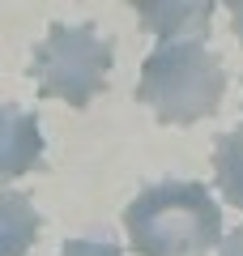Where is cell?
<instances>
[{
  "mask_svg": "<svg viewBox=\"0 0 243 256\" xmlns=\"http://www.w3.org/2000/svg\"><path fill=\"white\" fill-rule=\"evenodd\" d=\"M43 162V132L30 111L4 102L0 107V180H18Z\"/></svg>",
  "mask_w": 243,
  "mask_h": 256,
  "instance_id": "4",
  "label": "cell"
},
{
  "mask_svg": "<svg viewBox=\"0 0 243 256\" xmlns=\"http://www.w3.org/2000/svg\"><path fill=\"white\" fill-rule=\"evenodd\" d=\"M60 256H120V248L102 244V239H68L60 248Z\"/></svg>",
  "mask_w": 243,
  "mask_h": 256,
  "instance_id": "8",
  "label": "cell"
},
{
  "mask_svg": "<svg viewBox=\"0 0 243 256\" xmlns=\"http://www.w3.org/2000/svg\"><path fill=\"white\" fill-rule=\"evenodd\" d=\"M141 26L158 34V43H180V38H200L209 30L214 4L205 0H175V4H136Z\"/></svg>",
  "mask_w": 243,
  "mask_h": 256,
  "instance_id": "5",
  "label": "cell"
},
{
  "mask_svg": "<svg viewBox=\"0 0 243 256\" xmlns=\"http://www.w3.org/2000/svg\"><path fill=\"white\" fill-rule=\"evenodd\" d=\"M226 68L222 56L209 52L205 38L158 43L141 64L136 102L158 116V124H196L222 107Z\"/></svg>",
  "mask_w": 243,
  "mask_h": 256,
  "instance_id": "2",
  "label": "cell"
},
{
  "mask_svg": "<svg viewBox=\"0 0 243 256\" xmlns=\"http://www.w3.org/2000/svg\"><path fill=\"white\" fill-rule=\"evenodd\" d=\"M230 22H234V34H239V43H243V0L230 4Z\"/></svg>",
  "mask_w": 243,
  "mask_h": 256,
  "instance_id": "10",
  "label": "cell"
},
{
  "mask_svg": "<svg viewBox=\"0 0 243 256\" xmlns=\"http://www.w3.org/2000/svg\"><path fill=\"white\" fill-rule=\"evenodd\" d=\"M222 256H243V226L222 239Z\"/></svg>",
  "mask_w": 243,
  "mask_h": 256,
  "instance_id": "9",
  "label": "cell"
},
{
  "mask_svg": "<svg viewBox=\"0 0 243 256\" xmlns=\"http://www.w3.org/2000/svg\"><path fill=\"white\" fill-rule=\"evenodd\" d=\"M124 230L141 256H205L222 244V205L200 180H162L132 196Z\"/></svg>",
  "mask_w": 243,
  "mask_h": 256,
  "instance_id": "1",
  "label": "cell"
},
{
  "mask_svg": "<svg viewBox=\"0 0 243 256\" xmlns=\"http://www.w3.org/2000/svg\"><path fill=\"white\" fill-rule=\"evenodd\" d=\"M116 60L111 38L94 26H60L56 22L47 38L34 47L30 77L43 98H64L68 107H90L107 86V68Z\"/></svg>",
  "mask_w": 243,
  "mask_h": 256,
  "instance_id": "3",
  "label": "cell"
},
{
  "mask_svg": "<svg viewBox=\"0 0 243 256\" xmlns=\"http://www.w3.org/2000/svg\"><path fill=\"white\" fill-rule=\"evenodd\" d=\"M214 175H218V188L230 205L243 210V128H230L218 137L214 150Z\"/></svg>",
  "mask_w": 243,
  "mask_h": 256,
  "instance_id": "7",
  "label": "cell"
},
{
  "mask_svg": "<svg viewBox=\"0 0 243 256\" xmlns=\"http://www.w3.org/2000/svg\"><path fill=\"white\" fill-rule=\"evenodd\" d=\"M38 210L26 192L0 188V256H26L38 239Z\"/></svg>",
  "mask_w": 243,
  "mask_h": 256,
  "instance_id": "6",
  "label": "cell"
}]
</instances>
